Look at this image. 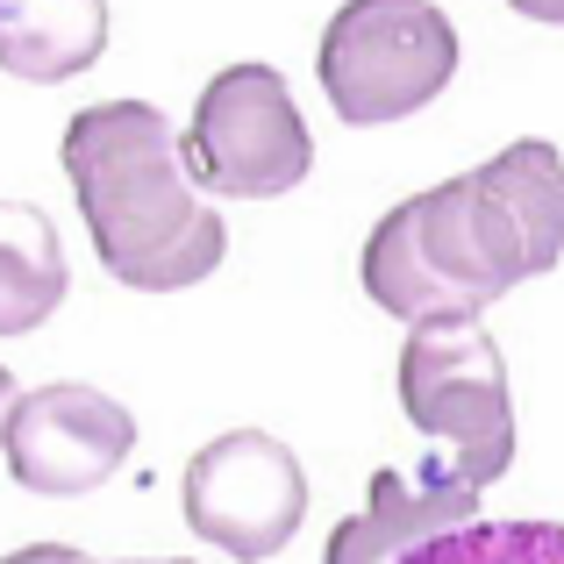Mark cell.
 Returning <instances> with one entry per match:
<instances>
[{"label": "cell", "mask_w": 564, "mask_h": 564, "mask_svg": "<svg viewBox=\"0 0 564 564\" xmlns=\"http://www.w3.org/2000/svg\"><path fill=\"white\" fill-rule=\"evenodd\" d=\"M129 451H137V414L100 386L57 379L8 400V479L43 500L108 486Z\"/></svg>", "instance_id": "7"}, {"label": "cell", "mask_w": 564, "mask_h": 564, "mask_svg": "<svg viewBox=\"0 0 564 564\" xmlns=\"http://www.w3.org/2000/svg\"><path fill=\"white\" fill-rule=\"evenodd\" d=\"M180 514L200 543L229 557H279L307 514V471L264 429H229V436L200 443L180 479Z\"/></svg>", "instance_id": "6"}, {"label": "cell", "mask_w": 564, "mask_h": 564, "mask_svg": "<svg viewBox=\"0 0 564 564\" xmlns=\"http://www.w3.org/2000/svg\"><path fill=\"white\" fill-rule=\"evenodd\" d=\"M0 36H8L14 79H65V72L100 57L108 8H8L0 14Z\"/></svg>", "instance_id": "9"}, {"label": "cell", "mask_w": 564, "mask_h": 564, "mask_svg": "<svg viewBox=\"0 0 564 564\" xmlns=\"http://www.w3.org/2000/svg\"><path fill=\"white\" fill-rule=\"evenodd\" d=\"M400 408L436 443L429 465H436L443 479L486 494V486L514 465L508 365H500V344L479 322L408 329V344H400Z\"/></svg>", "instance_id": "3"}, {"label": "cell", "mask_w": 564, "mask_h": 564, "mask_svg": "<svg viewBox=\"0 0 564 564\" xmlns=\"http://www.w3.org/2000/svg\"><path fill=\"white\" fill-rule=\"evenodd\" d=\"M457 72V29L422 0H350L322 29V94L350 129L429 108Z\"/></svg>", "instance_id": "4"}, {"label": "cell", "mask_w": 564, "mask_h": 564, "mask_svg": "<svg viewBox=\"0 0 564 564\" xmlns=\"http://www.w3.org/2000/svg\"><path fill=\"white\" fill-rule=\"evenodd\" d=\"M0 264H8L0 329H8V336H29L57 307V293H65V250H57L51 215H43L36 200H8V250H0Z\"/></svg>", "instance_id": "10"}, {"label": "cell", "mask_w": 564, "mask_h": 564, "mask_svg": "<svg viewBox=\"0 0 564 564\" xmlns=\"http://www.w3.org/2000/svg\"><path fill=\"white\" fill-rule=\"evenodd\" d=\"M564 258V158L557 143L522 137L500 158L400 200L365 236L358 279L408 329L479 322L522 279Z\"/></svg>", "instance_id": "1"}, {"label": "cell", "mask_w": 564, "mask_h": 564, "mask_svg": "<svg viewBox=\"0 0 564 564\" xmlns=\"http://www.w3.org/2000/svg\"><path fill=\"white\" fill-rule=\"evenodd\" d=\"M0 564H94V557H79V551H65V543H29V551H8Z\"/></svg>", "instance_id": "12"}, {"label": "cell", "mask_w": 564, "mask_h": 564, "mask_svg": "<svg viewBox=\"0 0 564 564\" xmlns=\"http://www.w3.org/2000/svg\"><path fill=\"white\" fill-rule=\"evenodd\" d=\"M186 172L193 186L229 200H279L315 172V137L293 108L286 79L272 65H229L207 79L186 122Z\"/></svg>", "instance_id": "5"}, {"label": "cell", "mask_w": 564, "mask_h": 564, "mask_svg": "<svg viewBox=\"0 0 564 564\" xmlns=\"http://www.w3.org/2000/svg\"><path fill=\"white\" fill-rule=\"evenodd\" d=\"M180 143L186 137L151 100H100L65 129V180L79 193L94 250L137 293L200 286L229 250L221 215L186 180Z\"/></svg>", "instance_id": "2"}, {"label": "cell", "mask_w": 564, "mask_h": 564, "mask_svg": "<svg viewBox=\"0 0 564 564\" xmlns=\"http://www.w3.org/2000/svg\"><path fill=\"white\" fill-rule=\"evenodd\" d=\"M479 522V494L457 479H443L436 465H386L372 471L365 514H350L329 536L322 564H414L436 536Z\"/></svg>", "instance_id": "8"}, {"label": "cell", "mask_w": 564, "mask_h": 564, "mask_svg": "<svg viewBox=\"0 0 564 564\" xmlns=\"http://www.w3.org/2000/svg\"><path fill=\"white\" fill-rule=\"evenodd\" d=\"M414 564H564V522H471L436 536Z\"/></svg>", "instance_id": "11"}]
</instances>
